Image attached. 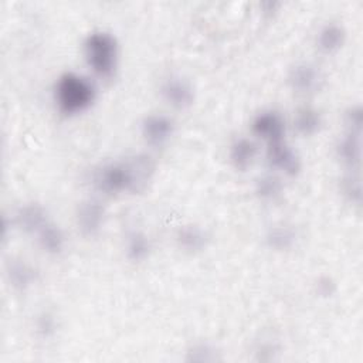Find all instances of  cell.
<instances>
[{
	"label": "cell",
	"mask_w": 363,
	"mask_h": 363,
	"mask_svg": "<svg viewBox=\"0 0 363 363\" xmlns=\"http://www.w3.org/2000/svg\"><path fill=\"white\" fill-rule=\"evenodd\" d=\"M153 173L155 163L150 156L135 155L128 160L102 164L94 173V186L105 194L139 193L147 186Z\"/></svg>",
	"instance_id": "1"
},
{
	"label": "cell",
	"mask_w": 363,
	"mask_h": 363,
	"mask_svg": "<svg viewBox=\"0 0 363 363\" xmlns=\"http://www.w3.org/2000/svg\"><path fill=\"white\" fill-rule=\"evenodd\" d=\"M55 102L64 115H77L88 109L95 99V86L89 78L77 72H64L55 84Z\"/></svg>",
	"instance_id": "2"
},
{
	"label": "cell",
	"mask_w": 363,
	"mask_h": 363,
	"mask_svg": "<svg viewBox=\"0 0 363 363\" xmlns=\"http://www.w3.org/2000/svg\"><path fill=\"white\" fill-rule=\"evenodd\" d=\"M84 54L88 65L102 78H111L118 65V43L106 31L91 33L84 43Z\"/></svg>",
	"instance_id": "3"
},
{
	"label": "cell",
	"mask_w": 363,
	"mask_h": 363,
	"mask_svg": "<svg viewBox=\"0 0 363 363\" xmlns=\"http://www.w3.org/2000/svg\"><path fill=\"white\" fill-rule=\"evenodd\" d=\"M163 99L176 109H186L194 101V88L191 82L180 75L167 77L160 85Z\"/></svg>",
	"instance_id": "4"
},
{
	"label": "cell",
	"mask_w": 363,
	"mask_h": 363,
	"mask_svg": "<svg viewBox=\"0 0 363 363\" xmlns=\"http://www.w3.org/2000/svg\"><path fill=\"white\" fill-rule=\"evenodd\" d=\"M77 225L78 230L84 237H95L105 220V208L102 204L94 199L84 200L78 207H77Z\"/></svg>",
	"instance_id": "5"
},
{
	"label": "cell",
	"mask_w": 363,
	"mask_h": 363,
	"mask_svg": "<svg viewBox=\"0 0 363 363\" xmlns=\"http://www.w3.org/2000/svg\"><path fill=\"white\" fill-rule=\"evenodd\" d=\"M174 122L163 113L147 115L142 122V135L145 140L155 147H160L172 138Z\"/></svg>",
	"instance_id": "6"
},
{
	"label": "cell",
	"mask_w": 363,
	"mask_h": 363,
	"mask_svg": "<svg viewBox=\"0 0 363 363\" xmlns=\"http://www.w3.org/2000/svg\"><path fill=\"white\" fill-rule=\"evenodd\" d=\"M267 157L272 167L284 172L288 176H295L301 170L299 156L285 140L268 143Z\"/></svg>",
	"instance_id": "7"
},
{
	"label": "cell",
	"mask_w": 363,
	"mask_h": 363,
	"mask_svg": "<svg viewBox=\"0 0 363 363\" xmlns=\"http://www.w3.org/2000/svg\"><path fill=\"white\" fill-rule=\"evenodd\" d=\"M252 132L265 139L268 143L284 140L285 136V121L277 111H264L252 121Z\"/></svg>",
	"instance_id": "8"
},
{
	"label": "cell",
	"mask_w": 363,
	"mask_h": 363,
	"mask_svg": "<svg viewBox=\"0 0 363 363\" xmlns=\"http://www.w3.org/2000/svg\"><path fill=\"white\" fill-rule=\"evenodd\" d=\"M288 82L291 88L298 94H313L320 88L322 75L315 65L301 62L291 68Z\"/></svg>",
	"instance_id": "9"
},
{
	"label": "cell",
	"mask_w": 363,
	"mask_h": 363,
	"mask_svg": "<svg viewBox=\"0 0 363 363\" xmlns=\"http://www.w3.org/2000/svg\"><path fill=\"white\" fill-rule=\"evenodd\" d=\"M207 231L197 224H186L177 230L176 242L177 245L189 254L201 252L208 244Z\"/></svg>",
	"instance_id": "10"
},
{
	"label": "cell",
	"mask_w": 363,
	"mask_h": 363,
	"mask_svg": "<svg viewBox=\"0 0 363 363\" xmlns=\"http://www.w3.org/2000/svg\"><path fill=\"white\" fill-rule=\"evenodd\" d=\"M6 275L13 288L24 291L37 281L38 272L27 261L21 258H11L6 265Z\"/></svg>",
	"instance_id": "11"
},
{
	"label": "cell",
	"mask_w": 363,
	"mask_h": 363,
	"mask_svg": "<svg viewBox=\"0 0 363 363\" xmlns=\"http://www.w3.org/2000/svg\"><path fill=\"white\" fill-rule=\"evenodd\" d=\"M16 223L27 233H38L48 223L45 208L37 203L21 206L16 213Z\"/></svg>",
	"instance_id": "12"
},
{
	"label": "cell",
	"mask_w": 363,
	"mask_h": 363,
	"mask_svg": "<svg viewBox=\"0 0 363 363\" xmlns=\"http://www.w3.org/2000/svg\"><path fill=\"white\" fill-rule=\"evenodd\" d=\"M336 153L340 162L349 166L352 170L359 169L360 159H362L360 135L353 132H346V135L339 140L336 146Z\"/></svg>",
	"instance_id": "13"
},
{
	"label": "cell",
	"mask_w": 363,
	"mask_h": 363,
	"mask_svg": "<svg viewBox=\"0 0 363 363\" xmlns=\"http://www.w3.org/2000/svg\"><path fill=\"white\" fill-rule=\"evenodd\" d=\"M228 155L233 166L240 172H245L255 159L257 146L248 138H238L231 143Z\"/></svg>",
	"instance_id": "14"
},
{
	"label": "cell",
	"mask_w": 363,
	"mask_h": 363,
	"mask_svg": "<svg viewBox=\"0 0 363 363\" xmlns=\"http://www.w3.org/2000/svg\"><path fill=\"white\" fill-rule=\"evenodd\" d=\"M346 40V31L343 26L337 23L325 24L318 33V47L325 54H333L339 51Z\"/></svg>",
	"instance_id": "15"
},
{
	"label": "cell",
	"mask_w": 363,
	"mask_h": 363,
	"mask_svg": "<svg viewBox=\"0 0 363 363\" xmlns=\"http://www.w3.org/2000/svg\"><path fill=\"white\" fill-rule=\"evenodd\" d=\"M294 128L302 136H312L322 128V115L312 106H301L294 115Z\"/></svg>",
	"instance_id": "16"
},
{
	"label": "cell",
	"mask_w": 363,
	"mask_h": 363,
	"mask_svg": "<svg viewBox=\"0 0 363 363\" xmlns=\"http://www.w3.org/2000/svg\"><path fill=\"white\" fill-rule=\"evenodd\" d=\"M296 238L295 228L286 224L274 225L265 234V242L274 251H289L296 244Z\"/></svg>",
	"instance_id": "17"
},
{
	"label": "cell",
	"mask_w": 363,
	"mask_h": 363,
	"mask_svg": "<svg viewBox=\"0 0 363 363\" xmlns=\"http://www.w3.org/2000/svg\"><path fill=\"white\" fill-rule=\"evenodd\" d=\"M125 250H126V257L132 262H142L149 257L152 251V242L143 231L133 230L126 237Z\"/></svg>",
	"instance_id": "18"
},
{
	"label": "cell",
	"mask_w": 363,
	"mask_h": 363,
	"mask_svg": "<svg viewBox=\"0 0 363 363\" xmlns=\"http://www.w3.org/2000/svg\"><path fill=\"white\" fill-rule=\"evenodd\" d=\"M38 244L41 245V248L48 252V254H60L62 252L64 247H65V235L64 231L52 224V223H47L38 233Z\"/></svg>",
	"instance_id": "19"
},
{
	"label": "cell",
	"mask_w": 363,
	"mask_h": 363,
	"mask_svg": "<svg viewBox=\"0 0 363 363\" xmlns=\"http://www.w3.org/2000/svg\"><path fill=\"white\" fill-rule=\"evenodd\" d=\"M284 193V184L279 177L274 174H264L255 182V194L262 201H275Z\"/></svg>",
	"instance_id": "20"
},
{
	"label": "cell",
	"mask_w": 363,
	"mask_h": 363,
	"mask_svg": "<svg viewBox=\"0 0 363 363\" xmlns=\"http://www.w3.org/2000/svg\"><path fill=\"white\" fill-rule=\"evenodd\" d=\"M57 326L58 325H57L55 315L50 311H43L35 320V333L43 339H48L55 335Z\"/></svg>",
	"instance_id": "21"
},
{
	"label": "cell",
	"mask_w": 363,
	"mask_h": 363,
	"mask_svg": "<svg viewBox=\"0 0 363 363\" xmlns=\"http://www.w3.org/2000/svg\"><path fill=\"white\" fill-rule=\"evenodd\" d=\"M342 193L343 196L354 204H360L362 200V184L359 176L349 174L342 180Z\"/></svg>",
	"instance_id": "22"
},
{
	"label": "cell",
	"mask_w": 363,
	"mask_h": 363,
	"mask_svg": "<svg viewBox=\"0 0 363 363\" xmlns=\"http://www.w3.org/2000/svg\"><path fill=\"white\" fill-rule=\"evenodd\" d=\"M345 122L347 126V132H353V133H362V122H363V116H362V108L360 105H354L352 108H349V111L345 115Z\"/></svg>",
	"instance_id": "23"
},
{
	"label": "cell",
	"mask_w": 363,
	"mask_h": 363,
	"mask_svg": "<svg viewBox=\"0 0 363 363\" xmlns=\"http://www.w3.org/2000/svg\"><path fill=\"white\" fill-rule=\"evenodd\" d=\"M316 292L323 298H329L336 292V282L330 277L323 275L316 281Z\"/></svg>",
	"instance_id": "24"
}]
</instances>
